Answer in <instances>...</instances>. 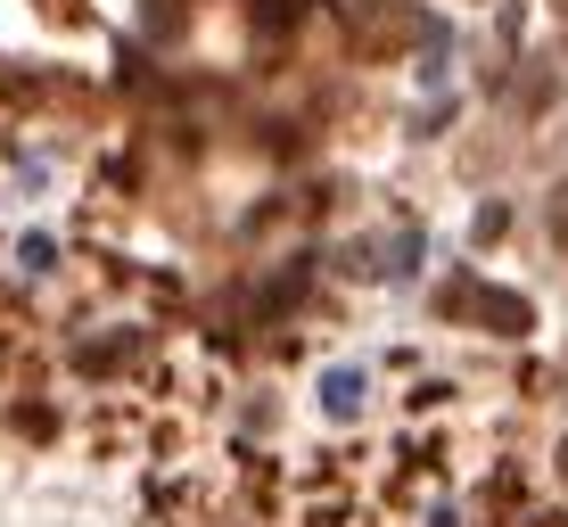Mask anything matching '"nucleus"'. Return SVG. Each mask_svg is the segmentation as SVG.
<instances>
[{
  "label": "nucleus",
  "mask_w": 568,
  "mask_h": 527,
  "mask_svg": "<svg viewBox=\"0 0 568 527\" xmlns=\"http://www.w3.org/2000/svg\"><path fill=\"white\" fill-rule=\"evenodd\" d=\"M552 9H560V17H568V0H552Z\"/></svg>",
  "instance_id": "9d476101"
},
{
  "label": "nucleus",
  "mask_w": 568,
  "mask_h": 527,
  "mask_svg": "<svg viewBox=\"0 0 568 527\" xmlns=\"http://www.w3.org/2000/svg\"><path fill=\"white\" fill-rule=\"evenodd\" d=\"M297 17H305V0H256V9H247V26H256L264 42H288V33H297Z\"/></svg>",
  "instance_id": "20e7f679"
},
{
  "label": "nucleus",
  "mask_w": 568,
  "mask_h": 527,
  "mask_svg": "<svg viewBox=\"0 0 568 527\" xmlns=\"http://www.w3.org/2000/svg\"><path fill=\"white\" fill-rule=\"evenodd\" d=\"M42 17H58V26H83V0H33Z\"/></svg>",
  "instance_id": "6e6552de"
},
{
  "label": "nucleus",
  "mask_w": 568,
  "mask_h": 527,
  "mask_svg": "<svg viewBox=\"0 0 568 527\" xmlns=\"http://www.w3.org/2000/svg\"><path fill=\"white\" fill-rule=\"evenodd\" d=\"M560 478H568V445H560Z\"/></svg>",
  "instance_id": "1a4fd4ad"
},
{
  "label": "nucleus",
  "mask_w": 568,
  "mask_h": 527,
  "mask_svg": "<svg viewBox=\"0 0 568 527\" xmlns=\"http://www.w3.org/2000/svg\"><path fill=\"white\" fill-rule=\"evenodd\" d=\"M0 100H42V74H26L17 58H0Z\"/></svg>",
  "instance_id": "39448f33"
},
{
  "label": "nucleus",
  "mask_w": 568,
  "mask_h": 527,
  "mask_svg": "<svg viewBox=\"0 0 568 527\" xmlns=\"http://www.w3.org/2000/svg\"><path fill=\"white\" fill-rule=\"evenodd\" d=\"M437 314H454V322H469V330H486V338H527V330H536V305H527L519 288L478 281V272H462V281H445V288H437Z\"/></svg>",
  "instance_id": "f03ea898"
},
{
  "label": "nucleus",
  "mask_w": 568,
  "mask_h": 527,
  "mask_svg": "<svg viewBox=\"0 0 568 527\" xmlns=\"http://www.w3.org/2000/svg\"><path fill=\"white\" fill-rule=\"evenodd\" d=\"M544 223H552V247H560V256H568V182L552 190V199H544Z\"/></svg>",
  "instance_id": "423d86ee"
},
{
  "label": "nucleus",
  "mask_w": 568,
  "mask_h": 527,
  "mask_svg": "<svg viewBox=\"0 0 568 527\" xmlns=\"http://www.w3.org/2000/svg\"><path fill=\"white\" fill-rule=\"evenodd\" d=\"M346 50L363 67H379V58H404V50H445V26L413 0H346Z\"/></svg>",
  "instance_id": "f257e3e1"
},
{
  "label": "nucleus",
  "mask_w": 568,
  "mask_h": 527,
  "mask_svg": "<svg viewBox=\"0 0 568 527\" xmlns=\"http://www.w3.org/2000/svg\"><path fill=\"white\" fill-rule=\"evenodd\" d=\"M511 231V206H478V240H503Z\"/></svg>",
  "instance_id": "0eeeda50"
},
{
  "label": "nucleus",
  "mask_w": 568,
  "mask_h": 527,
  "mask_svg": "<svg viewBox=\"0 0 568 527\" xmlns=\"http://www.w3.org/2000/svg\"><path fill=\"white\" fill-rule=\"evenodd\" d=\"M132 355H141V330H108V338H74V371L83 379H115Z\"/></svg>",
  "instance_id": "7ed1b4c3"
},
{
  "label": "nucleus",
  "mask_w": 568,
  "mask_h": 527,
  "mask_svg": "<svg viewBox=\"0 0 568 527\" xmlns=\"http://www.w3.org/2000/svg\"><path fill=\"white\" fill-rule=\"evenodd\" d=\"M156 9H173V0H156Z\"/></svg>",
  "instance_id": "9b49d317"
}]
</instances>
